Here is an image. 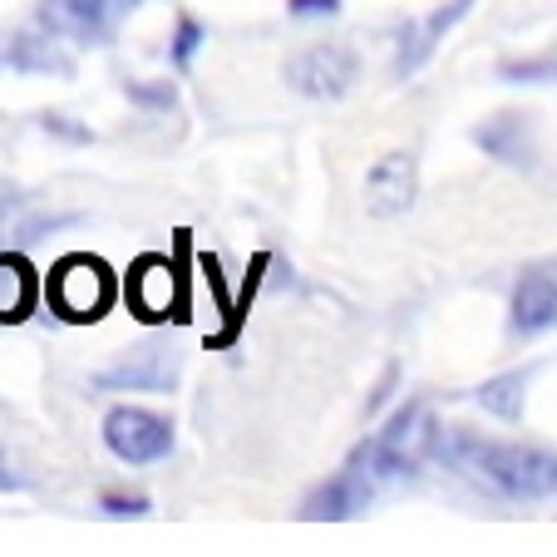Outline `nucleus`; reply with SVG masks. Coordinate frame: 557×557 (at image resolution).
I'll return each mask as SVG.
<instances>
[{
  "label": "nucleus",
  "instance_id": "nucleus-1",
  "mask_svg": "<svg viewBox=\"0 0 557 557\" xmlns=\"http://www.w3.org/2000/svg\"><path fill=\"white\" fill-rule=\"evenodd\" d=\"M434 459L449 469L469 473L479 484L498 488L504 498H543L553 494V459L537 449H518V444H484L469 430H449L434 444Z\"/></svg>",
  "mask_w": 557,
  "mask_h": 557
},
{
  "label": "nucleus",
  "instance_id": "nucleus-2",
  "mask_svg": "<svg viewBox=\"0 0 557 557\" xmlns=\"http://www.w3.org/2000/svg\"><path fill=\"white\" fill-rule=\"evenodd\" d=\"M360 79V54L350 45H306L286 60V85L301 99H346Z\"/></svg>",
  "mask_w": 557,
  "mask_h": 557
},
{
  "label": "nucleus",
  "instance_id": "nucleus-3",
  "mask_svg": "<svg viewBox=\"0 0 557 557\" xmlns=\"http://www.w3.org/2000/svg\"><path fill=\"white\" fill-rule=\"evenodd\" d=\"M50 301L64 321H99L114 301V276L95 257H64L50 276Z\"/></svg>",
  "mask_w": 557,
  "mask_h": 557
},
{
  "label": "nucleus",
  "instance_id": "nucleus-4",
  "mask_svg": "<svg viewBox=\"0 0 557 557\" xmlns=\"http://www.w3.org/2000/svg\"><path fill=\"white\" fill-rule=\"evenodd\" d=\"M104 449L124 463H158L173 454V424L138 405H114L104 414Z\"/></svg>",
  "mask_w": 557,
  "mask_h": 557
},
{
  "label": "nucleus",
  "instance_id": "nucleus-5",
  "mask_svg": "<svg viewBox=\"0 0 557 557\" xmlns=\"http://www.w3.org/2000/svg\"><path fill=\"white\" fill-rule=\"evenodd\" d=\"M420 198V163L414 153L395 148V153H380L366 173V212L370 218H405Z\"/></svg>",
  "mask_w": 557,
  "mask_h": 557
},
{
  "label": "nucleus",
  "instance_id": "nucleus-6",
  "mask_svg": "<svg viewBox=\"0 0 557 557\" xmlns=\"http://www.w3.org/2000/svg\"><path fill=\"white\" fill-rule=\"evenodd\" d=\"M370 494H375V484L370 479H360L356 469H341L331 473L321 488H311V498L301 504V518H326V523H346V518H356L360 508L370 504Z\"/></svg>",
  "mask_w": 557,
  "mask_h": 557
},
{
  "label": "nucleus",
  "instance_id": "nucleus-7",
  "mask_svg": "<svg viewBox=\"0 0 557 557\" xmlns=\"http://www.w3.org/2000/svg\"><path fill=\"white\" fill-rule=\"evenodd\" d=\"M99 385L104 389H173L178 385V350L144 346V350H134V360H124L119 370H104Z\"/></svg>",
  "mask_w": 557,
  "mask_h": 557
},
{
  "label": "nucleus",
  "instance_id": "nucleus-8",
  "mask_svg": "<svg viewBox=\"0 0 557 557\" xmlns=\"http://www.w3.org/2000/svg\"><path fill=\"white\" fill-rule=\"evenodd\" d=\"M473 144L484 148V153H494L498 163H508V169H533V124H528V114H498L488 119L484 128H473Z\"/></svg>",
  "mask_w": 557,
  "mask_h": 557
},
{
  "label": "nucleus",
  "instance_id": "nucleus-9",
  "mask_svg": "<svg viewBox=\"0 0 557 557\" xmlns=\"http://www.w3.org/2000/svg\"><path fill=\"white\" fill-rule=\"evenodd\" d=\"M513 336H543L547 326H557V276H523L513 286Z\"/></svg>",
  "mask_w": 557,
  "mask_h": 557
},
{
  "label": "nucleus",
  "instance_id": "nucleus-10",
  "mask_svg": "<svg viewBox=\"0 0 557 557\" xmlns=\"http://www.w3.org/2000/svg\"><path fill=\"white\" fill-rule=\"evenodd\" d=\"M40 25L79 45H95L109 25V0H40Z\"/></svg>",
  "mask_w": 557,
  "mask_h": 557
},
{
  "label": "nucleus",
  "instance_id": "nucleus-11",
  "mask_svg": "<svg viewBox=\"0 0 557 557\" xmlns=\"http://www.w3.org/2000/svg\"><path fill=\"white\" fill-rule=\"evenodd\" d=\"M173 286H178L173 267L163 262V257H144V262L134 267V276H128V301H134V311L144 315V321H163V311H169V301H173Z\"/></svg>",
  "mask_w": 557,
  "mask_h": 557
},
{
  "label": "nucleus",
  "instance_id": "nucleus-12",
  "mask_svg": "<svg viewBox=\"0 0 557 557\" xmlns=\"http://www.w3.org/2000/svg\"><path fill=\"white\" fill-rule=\"evenodd\" d=\"M5 60L15 64V70H25V74H74V60L60 50V40H54V30H25V35H15V45H11V54Z\"/></svg>",
  "mask_w": 557,
  "mask_h": 557
},
{
  "label": "nucleus",
  "instance_id": "nucleus-13",
  "mask_svg": "<svg viewBox=\"0 0 557 557\" xmlns=\"http://www.w3.org/2000/svg\"><path fill=\"white\" fill-rule=\"evenodd\" d=\"M469 5H473V0H449V5H444V11H434L424 25H414V30L405 35V40H410V45H405V54H400V60H395V74H410L414 64H420L424 54L434 50V40H440V35H449L454 25H459L463 15H469Z\"/></svg>",
  "mask_w": 557,
  "mask_h": 557
},
{
  "label": "nucleus",
  "instance_id": "nucleus-14",
  "mask_svg": "<svg viewBox=\"0 0 557 557\" xmlns=\"http://www.w3.org/2000/svg\"><path fill=\"white\" fill-rule=\"evenodd\" d=\"M523 395H528V370H508V375H494L473 389L479 410H488L494 420H508V424L523 420Z\"/></svg>",
  "mask_w": 557,
  "mask_h": 557
},
{
  "label": "nucleus",
  "instance_id": "nucleus-15",
  "mask_svg": "<svg viewBox=\"0 0 557 557\" xmlns=\"http://www.w3.org/2000/svg\"><path fill=\"white\" fill-rule=\"evenodd\" d=\"M35 306V272L21 257H0V321H25Z\"/></svg>",
  "mask_w": 557,
  "mask_h": 557
},
{
  "label": "nucleus",
  "instance_id": "nucleus-16",
  "mask_svg": "<svg viewBox=\"0 0 557 557\" xmlns=\"http://www.w3.org/2000/svg\"><path fill=\"white\" fill-rule=\"evenodd\" d=\"M498 74L513 79V85H543V79H557V64L553 60H504Z\"/></svg>",
  "mask_w": 557,
  "mask_h": 557
},
{
  "label": "nucleus",
  "instance_id": "nucleus-17",
  "mask_svg": "<svg viewBox=\"0 0 557 557\" xmlns=\"http://www.w3.org/2000/svg\"><path fill=\"white\" fill-rule=\"evenodd\" d=\"M202 45V25L193 21V15H183L178 21V35H173V50H169V60L178 64V70H188V60H193V50Z\"/></svg>",
  "mask_w": 557,
  "mask_h": 557
},
{
  "label": "nucleus",
  "instance_id": "nucleus-18",
  "mask_svg": "<svg viewBox=\"0 0 557 557\" xmlns=\"http://www.w3.org/2000/svg\"><path fill=\"white\" fill-rule=\"evenodd\" d=\"M124 95L134 99V104H144V109H173V99H178V89L163 79V85H124Z\"/></svg>",
  "mask_w": 557,
  "mask_h": 557
},
{
  "label": "nucleus",
  "instance_id": "nucleus-19",
  "mask_svg": "<svg viewBox=\"0 0 557 557\" xmlns=\"http://www.w3.org/2000/svg\"><path fill=\"white\" fill-rule=\"evenodd\" d=\"M286 15L292 21H331V15H341V0H286Z\"/></svg>",
  "mask_w": 557,
  "mask_h": 557
},
{
  "label": "nucleus",
  "instance_id": "nucleus-20",
  "mask_svg": "<svg viewBox=\"0 0 557 557\" xmlns=\"http://www.w3.org/2000/svg\"><path fill=\"white\" fill-rule=\"evenodd\" d=\"M40 128H45V134H54V138H64V144H89V138H95L85 124H70L64 114H45Z\"/></svg>",
  "mask_w": 557,
  "mask_h": 557
},
{
  "label": "nucleus",
  "instance_id": "nucleus-21",
  "mask_svg": "<svg viewBox=\"0 0 557 557\" xmlns=\"http://www.w3.org/2000/svg\"><path fill=\"white\" fill-rule=\"evenodd\" d=\"M104 513L109 518H144L148 498L144 494H104Z\"/></svg>",
  "mask_w": 557,
  "mask_h": 557
},
{
  "label": "nucleus",
  "instance_id": "nucleus-22",
  "mask_svg": "<svg viewBox=\"0 0 557 557\" xmlns=\"http://www.w3.org/2000/svg\"><path fill=\"white\" fill-rule=\"evenodd\" d=\"M553 488H557V459H553Z\"/></svg>",
  "mask_w": 557,
  "mask_h": 557
},
{
  "label": "nucleus",
  "instance_id": "nucleus-23",
  "mask_svg": "<svg viewBox=\"0 0 557 557\" xmlns=\"http://www.w3.org/2000/svg\"><path fill=\"white\" fill-rule=\"evenodd\" d=\"M124 5H138V0H124Z\"/></svg>",
  "mask_w": 557,
  "mask_h": 557
}]
</instances>
